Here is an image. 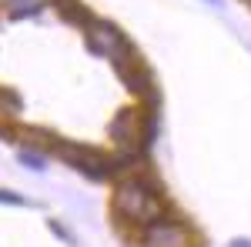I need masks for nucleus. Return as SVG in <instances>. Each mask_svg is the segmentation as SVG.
<instances>
[{
  "instance_id": "f257e3e1",
  "label": "nucleus",
  "mask_w": 251,
  "mask_h": 247,
  "mask_svg": "<svg viewBox=\"0 0 251 247\" xmlns=\"http://www.w3.org/2000/svg\"><path fill=\"white\" fill-rule=\"evenodd\" d=\"M111 210L121 227L141 230L154 224L157 217H164V187H157V180L148 171L131 174L114 180V194H111Z\"/></svg>"
},
{
  "instance_id": "f03ea898",
  "label": "nucleus",
  "mask_w": 251,
  "mask_h": 247,
  "mask_svg": "<svg viewBox=\"0 0 251 247\" xmlns=\"http://www.w3.org/2000/svg\"><path fill=\"white\" fill-rule=\"evenodd\" d=\"M107 137L121 154H144V147L157 137V114L154 107L144 104H127L121 107L111 124H107Z\"/></svg>"
},
{
  "instance_id": "7ed1b4c3",
  "label": "nucleus",
  "mask_w": 251,
  "mask_h": 247,
  "mask_svg": "<svg viewBox=\"0 0 251 247\" xmlns=\"http://www.w3.org/2000/svg\"><path fill=\"white\" fill-rule=\"evenodd\" d=\"M84 40H87V50L97 54V57H107L114 64V70L121 74L124 67H131L141 54L137 47L127 40V34L117 27L114 20H104V17H94L87 27H84Z\"/></svg>"
},
{
  "instance_id": "20e7f679",
  "label": "nucleus",
  "mask_w": 251,
  "mask_h": 247,
  "mask_svg": "<svg viewBox=\"0 0 251 247\" xmlns=\"http://www.w3.org/2000/svg\"><path fill=\"white\" fill-rule=\"evenodd\" d=\"M54 157H60L64 164H71L74 171H80L87 180H111V154H104L100 147L60 137L57 147H54Z\"/></svg>"
},
{
  "instance_id": "39448f33",
  "label": "nucleus",
  "mask_w": 251,
  "mask_h": 247,
  "mask_svg": "<svg viewBox=\"0 0 251 247\" xmlns=\"http://www.w3.org/2000/svg\"><path fill=\"white\" fill-rule=\"evenodd\" d=\"M194 230L188 221L174 217V214H164L157 217L154 224L141 227L137 234V247H194Z\"/></svg>"
},
{
  "instance_id": "423d86ee",
  "label": "nucleus",
  "mask_w": 251,
  "mask_h": 247,
  "mask_svg": "<svg viewBox=\"0 0 251 247\" xmlns=\"http://www.w3.org/2000/svg\"><path fill=\"white\" fill-rule=\"evenodd\" d=\"M121 80H124V87H127L137 100H144V107H154V104H157L154 74H151V67H148L141 57H137L131 67H124V70H121Z\"/></svg>"
},
{
  "instance_id": "0eeeda50",
  "label": "nucleus",
  "mask_w": 251,
  "mask_h": 247,
  "mask_svg": "<svg viewBox=\"0 0 251 247\" xmlns=\"http://www.w3.org/2000/svg\"><path fill=\"white\" fill-rule=\"evenodd\" d=\"M54 10H57L60 17L71 23V27H80V30H84V27L94 20V14H91V10H87L80 0H54Z\"/></svg>"
},
{
  "instance_id": "6e6552de",
  "label": "nucleus",
  "mask_w": 251,
  "mask_h": 247,
  "mask_svg": "<svg viewBox=\"0 0 251 247\" xmlns=\"http://www.w3.org/2000/svg\"><path fill=\"white\" fill-rule=\"evenodd\" d=\"M47 3H54V0H0V7H3V14L10 20H27V17H37L40 10L47 7Z\"/></svg>"
},
{
  "instance_id": "1a4fd4ad",
  "label": "nucleus",
  "mask_w": 251,
  "mask_h": 247,
  "mask_svg": "<svg viewBox=\"0 0 251 247\" xmlns=\"http://www.w3.org/2000/svg\"><path fill=\"white\" fill-rule=\"evenodd\" d=\"M17 160L24 164V167H30V171H47V154L34 151V147H20Z\"/></svg>"
},
{
  "instance_id": "9d476101",
  "label": "nucleus",
  "mask_w": 251,
  "mask_h": 247,
  "mask_svg": "<svg viewBox=\"0 0 251 247\" xmlns=\"http://www.w3.org/2000/svg\"><path fill=\"white\" fill-rule=\"evenodd\" d=\"M0 204H14V207H24L27 201L20 197V194H14V190H7V187H0Z\"/></svg>"
},
{
  "instance_id": "9b49d317",
  "label": "nucleus",
  "mask_w": 251,
  "mask_h": 247,
  "mask_svg": "<svg viewBox=\"0 0 251 247\" xmlns=\"http://www.w3.org/2000/svg\"><path fill=\"white\" fill-rule=\"evenodd\" d=\"M50 230H54V234H57L60 241H74V237H71V234H67V230H64V224H57V221H50Z\"/></svg>"
},
{
  "instance_id": "f8f14e48",
  "label": "nucleus",
  "mask_w": 251,
  "mask_h": 247,
  "mask_svg": "<svg viewBox=\"0 0 251 247\" xmlns=\"http://www.w3.org/2000/svg\"><path fill=\"white\" fill-rule=\"evenodd\" d=\"M228 247H251V237H234Z\"/></svg>"
},
{
  "instance_id": "ddd939ff",
  "label": "nucleus",
  "mask_w": 251,
  "mask_h": 247,
  "mask_svg": "<svg viewBox=\"0 0 251 247\" xmlns=\"http://www.w3.org/2000/svg\"><path fill=\"white\" fill-rule=\"evenodd\" d=\"M204 3H211V7H225V0H204Z\"/></svg>"
},
{
  "instance_id": "4468645a",
  "label": "nucleus",
  "mask_w": 251,
  "mask_h": 247,
  "mask_svg": "<svg viewBox=\"0 0 251 247\" xmlns=\"http://www.w3.org/2000/svg\"><path fill=\"white\" fill-rule=\"evenodd\" d=\"M245 3H248V7H251V0H245Z\"/></svg>"
}]
</instances>
